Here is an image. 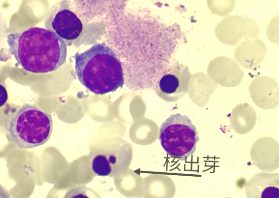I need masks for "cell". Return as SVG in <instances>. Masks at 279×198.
<instances>
[{
	"label": "cell",
	"instance_id": "cell-1",
	"mask_svg": "<svg viewBox=\"0 0 279 198\" xmlns=\"http://www.w3.org/2000/svg\"><path fill=\"white\" fill-rule=\"evenodd\" d=\"M7 43L10 53L25 70L33 73L52 72L66 61L65 42L54 32L34 27L9 34Z\"/></svg>",
	"mask_w": 279,
	"mask_h": 198
},
{
	"label": "cell",
	"instance_id": "cell-2",
	"mask_svg": "<svg viewBox=\"0 0 279 198\" xmlns=\"http://www.w3.org/2000/svg\"><path fill=\"white\" fill-rule=\"evenodd\" d=\"M75 69L80 83L90 92L104 95L124 84L123 70L115 52L104 43L75 54Z\"/></svg>",
	"mask_w": 279,
	"mask_h": 198
},
{
	"label": "cell",
	"instance_id": "cell-3",
	"mask_svg": "<svg viewBox=\"0 0 279 198\" xmlns=\"http://www.w3.org/2000/svg\"><path fill=\"white\" fill-rule=\"evenodd\" d=\"M52 129L50 114L26 104L9 121L7 138L19 148H32L45 143L50 138Z\"/></svg>",
	"mask_w": 279,
	"mask_h": 198
},
{
	"label": "cell",
	"instance_id": "cell-4",
	"mask_svg": "<svg viewBox=\"0 0 279 198\" xmlns=\"http://www.w3.org/2000/svg\"><path fill=\"white\" fill-rule=\"evenodd\" d=\"M159 140L170 157L184 161L196 151L199 140L196 126L187 115H170L161 125Z\"/></svg>",
	"mask_w": 279,
	"mask_h": 198
},
{
	"label": "cell",
	"instance_id": "cell-5",
	"mask_svg": "<svg viewBox=\"0 0 279 198\" xmlns=\"http://www.w3.org/2000/svg\"><path fill=\"white\" fill-rule=\"evenodd\" d=\"M91 168L99 176L114 177L125 172L133 157L132 147L125 140L114 137L97 145L90 152Z\"/></svg>",
	"mask_w": 279,
	"mask_h": 198
},
{
	"label": "cell",
	"instance_id": "cell-6",
	"mask_svg": "<svg viewBox=\"0 0 279 198\" xmlns=\"http://www.w3.org/2000/svg\"><path fill=\"white\" fill-rule=\"evenodd\" d=\"M191 77L187 65L175 63L159 78L155 87L156 94L166 102L177 101L188 93Z\"/></svg>",
	"mask_w": 279,
	"mask_h": 198
},
{
	"label": "cell",
	"instance_id": "cell-7",
	"mask_svg": "<svg viewBox=\"0 0 279 198\" xmlns=\"http://www.w3.org/2000/svg\"><path fill=\"white\" fill-rule=\"evenodd\" d=\"M57 6L46 18L45 26L64 41L76 39L83 25L76 15L66 7Z\"/></svg>",
	"mask_w": 279,
	"mask_h": 198
},
{
	"label": "cell",
	"instance_id": "cell-8",
	"mask_svg": "<svg viewBox=\"0 0 279 198\" xmlns=\"http://www.w3.org/2000/svg\"><path fill=\"white\" fill-rule=\"evenodd\" d=\"M278 174H258L247 184L246 193L248 197L278 198Z\"/></svg>",
	"mask_w": 279,
	"mask_h": 198
},
{
	"label": "cell",
	"instance_id": "cell-9",
	"mask_svg": "<svg viewBox=\"0 0 279 198\" xmlns=\"http://www.w3.org/2000/svg\"><path fill=\"white\" fill-rule=\"evenodd\" d=\"M7 100V93L5 88L1 85V106L3 105Z\"/></svg>",
	"mask_w": 279,
	"mask_h": 198
}]
</instances>
